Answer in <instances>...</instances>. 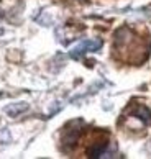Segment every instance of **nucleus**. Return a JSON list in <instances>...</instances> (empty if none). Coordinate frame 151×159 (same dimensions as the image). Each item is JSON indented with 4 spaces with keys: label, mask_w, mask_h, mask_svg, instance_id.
<instances>
[{
    "label": "nucleus",
    "mask_w": 151,
    "mask_h": 159,
    "mask_svg": "<svg viewBox=\"0 0 151 159\" xmlns=\"http://www.w3.org/2000/svg\"><path fill=\"white\" fill-rule=\"evenodd\" d=\"M100 46H102V41L100 39H85V41H82V43L77 44L71 51V56L74 57V59H79V57H82L85 52L100 49Z\"/></svg>",
    "instance_id": "obj_1"
},
{
    "label": "nucleus",
    "mask_w": 151,
    "mask_h": 159,
    "mask_svg": "<svg viewBox=\"0 0 151 159\" xmlns=\"http://www.w3.org/2000/svg\"><path fill=\"white\" fill-rule=\"evenodd\" d=\"M79 136H80V128H74L71 123V128L66 129L64 136H62V144L66 146V149H72L76 143L79 141Z\"/></svg>",
    "instance_id": "obj_2"
},
{
    "label": "nucleus",
    "mask_w": 151,
    "mask_h": 159,
    "mask_svg": "<svg viewBox=\"0 0 151 159\" xmlns=\"http://www.w3.org/2000/svg\"><path fill=\"white\" fill-rule=\"evenodd\" d=\"M131 116H135V118L141 120L144 125H146V123L151 121V110L146 108L144 105H138V107L131 111Z\"/></svg>",
    "instance_id": "obj_3"
},
{
    "label": "nucleus",
    "mask_w": 151,
    "mask_h": 159,
    "mask_svg": "<svg viewBox=\"0 0 151 159\" xmlns=\"http://www.w3.org/2000/svg\"><path fill=\"white\" fill-rule=\"evenodd\" d=\"M28 110V103L25 102H18V103H13V105H8V107H5V111L10 115V116H18L21 115L23 111Z\"/></svg>",
    "instance_id": "obj_4"
}]
</instances>
